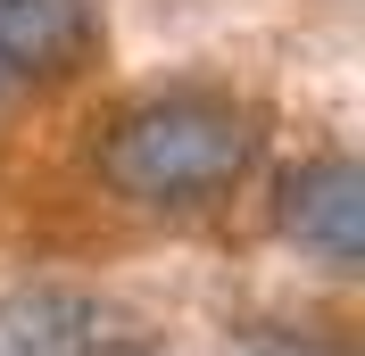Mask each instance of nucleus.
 <instances>
[{
    "label": "nucleus",
    "instance_id": "f257e3e1",
    "mask_svg": "<svg viewBox=\"0 0 365 356\" xmlns=\"http://www.w3.org/2000/svg\"><path fill=\"white\" fill-rule=\"evenodd\" d=\"M257 166V125L216 91H158L108 125L100 182L133 207H207Z\"/></svg>",
    "mask_w": 365,
    "mask_h": 356
},
{
    "label": "nucleus",
    "instance_id": "7ed1b4c3",
    "mask_svg": "<svg viewBox=\"0 0 365 356\" xmlns=\"http://www.w3.org/2000/svg\"><path fill=\"white\" fill-rule=\"evenodd\" d=\"M116 315L67 282H25L0 298V356H108Z\"/></svg>",
    "mask_w": 365,
    "mask_h": 356
},
{
    "label": "nucleus",
    "instance_id": "f03ea898",
    "mask_svg": "<svg viewBox=\"0 0 365 356\" xmlns=\"http://www.w3.org/2000/svg\"><path fill=\"white\" fill-rule=\"evenodd\" d=\"M274 224L316 266L357 273L365 266V166L357 157H307V166H291L282 199H274Z\"/></svg>",
    "mask_w": 365,
    "mask_h": 356
},
{
    "label": "nucleus",
    "instance_id": "20e7f679",
    "mask_svg": "<svg viewBox=\"0 0 365 356\" xmlns=\"http://www.w3.org/2000/svg\"><path fill=\"white\" fill-rule=\"evenodd\" d=\"M91 50V0H0V75H75Z\"/></svg>",
    "mask_w": 365,
    "mask_h": 356
},
{
    "label": "nucleus",
    "instance_id": "39448f33",
    "mask_svg": "<svg viewBox=\"0 0 365 356\" xmlns=\"http://www.w3.org/2000/svg\"><path fill=\"white\" fill-rule=\"evenodd\" d=\"M0 83H9V75H0Z\"/></svg>",
    "mask_w": 365,
    "mask_h": 356
}]
</instances>
